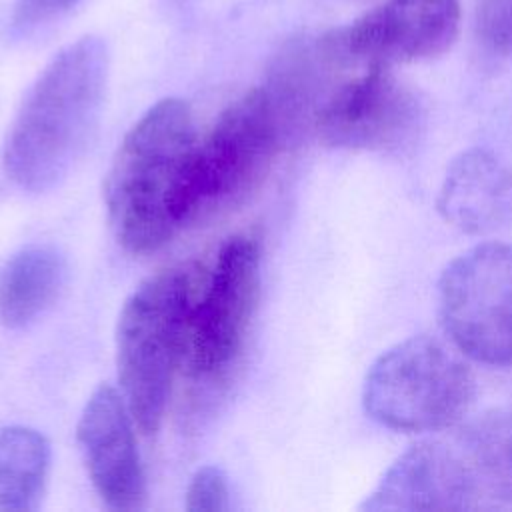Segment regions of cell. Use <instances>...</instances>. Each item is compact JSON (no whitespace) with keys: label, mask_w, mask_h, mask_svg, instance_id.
Here are the masks:
<instances>
[{"label":"cell","mask_w":512,"mask_h":512,"mask_svg":"<svg viewBox=\"0 0 512 512\" xmlns=\"http://www.w3.org/2000/svg\"><path fill=\"white\" fill-rule=\"evenodd\" d=\"M452 442L478 500L512 502V406L478 416Z\"/></svg>","instance_id":"5bb4252c"},{"label":"cell","mask_w":512,"mask_h":512,"mask_svg":"<svg viewBox=\"0 0 512 512\" xmlns=\"http://www.w3.org/2000/svg\"><path fill=\"white\" fill-rule=\"evenodd\" d=\"M436 210L466 234L498 230L512 218V168L484 148L460 152L444 174Z\"/></svg>","instance_id":"7c38bea8"},{"label":"cell","mask_w":512,"mask_h":512,"mask_svg":"<svg viewBox=\"0 0 512 512\" xmlns=\"http://www.w3.org/2000/svg\"><path fill=\"white\" fill-rule=\"evenodd\" d=\"M108 48L84 36L62 48L26 92L4 140L2 164L28 192L56 186L82 154L104 102Z\"/></svg>","instance_id":"7a4b0ae2"},{"label":"cell","mask_w":512,"mask_h":512,"mask_svg":"<svg viewBox=\"0 0 512 512\" xmlns=\"http://www.w3.org/2000/svg\"><path fill=\"white\" fill-rule=\"evenodd\" d=\"M184 506L190 512L230 510V490L224 472L216 466H202L196 470L188 484Z\"/></svg>","instance_id":"e0dca14e"},{"label":"cell","mask_w":512,"mask_h":512,"mask_svg":"<svg viewBox=\"0 0 512 512\" xmlns=\"http://www.w3.org/2000/svg\"><path fill=\"white\" fill-rule=\"evenodd\" d=\"M476 32L492 52L512 54V0H476Z\"/></svg>","instance_id":"2e32d148"},{"label":"cell","mask_w":512,"mask_h":512,"mask_svg":"<svg viewBox=\"0 0 512 512\" xmlns=\"http://www.w3.org/2000/svg\"><path fill=\"white\" fill-rule=\"evenodd\" d=\"M50 470V444L34 428H0V512L36 510Z\"/></svg>","instance_id":"9a60e30c"},{"label":"cell","mask_w":512,"mask_h":512,"mask_svg":"<svg viewBox=\"0 0 512 512\" xmlns=\"http://www.w3.org/2000/svg\"><path fill=\"white\" fill-rule=\"evenodd\" d=\"M78 446L100 500L110 510H142L146 478L136 450L134 418L124 396L108 384L88 398L78 426Z\"/></svg>","instance_id":"30bf717a"},{"label":"cell","mask_w":512,"mask_h":512,"mask_svg":"<svg viewBox=\"0 0 512 512\" xmlns=\"http://www.w3.org/2000/svg\"><path fill=\"white\" fill-rule=\"evenodd\" d=\"M420 116L416 96L386 66H364L328 92L312 128L332 148L394 150L416 134Z\"/></svg>","instance_id":"ba28073f"},{"label":"cell","mask_w":512,"mask_h":512,"mask_svg":"<svg viewBox=\"0 0 512 512\" xmlns=\"http://www.w3.org/2000/svg\"><path fill=\"white\" fill-rule=\"evenodd\" d=\"M282 134V112L274 94L252 88L216 118L196 140L192 154L186 224L242 202L266 178Z\"/></svg>","instance_id":"5b68a950"},{"label":"cell","mask_w":512,"mask_h":512,"mask_svg":"<svg viewBox=\"0 0 512 512\" xmlns=\"http://www.w3.org/2000/svg\"><path fill=\"white\" fill-rule=\"evenodd\" d=\"M476 384L462 352L436 336H410L370 366L362 404L378 424L396 432H436L470 408Z\"/></svg>","instance_id":"277c9868"},{"label":"cell","mask_w":512,"mask_h":512,"mask_svg":"<svg viewBox=\"0 0 512 512\" xmlns=\"http://www.w3.org/2000/svg\"><path fill=\"white\" fill-rule=\"evenodd\" d=\"M66 282L64 256L46 244L18 250L0 266V324L22 328L44 314Z\"/></svg>","instance_id":"4fadbf2b"},{"label":"cell","mask_w":512,"mask_h":512,"mask_svg":"<svg viewBox=\"0 0 512 512\" xmlns=\"http://www.w3.org/2000/svg\"><path fill=\"white\" fill-rule=\"evenodd\" d=\"M458 30V0H384L334 36L356 64L390 68L444 54Z\"/></svg>","instance_id":"9c48e42d"},{"label":"cell","mask_w":512,"mask_h":512,"mask_svg":"<svg viewBox=\"0 0 512 512\" xmlns=\"http://www.w3.org/2000/svg\"><path fill=\"white\" fill-rule=\"evenodd\" d=\"M260 296V248L250 236L228 238L196 298L186 354L204 378H222L236 364Z\"/></svg>","instance_id":"52a82bcc"},{"label":"cell","mask_w":512,"mask_h":512,"mask_svg":"<svg viewBox=\"0 0 512 512\" xmlns=\"http://www.w3.org/2000/svg\"><path fill=\"white\" fill-rule=\"evenodd\" d=\"M478 496L452 440H422L384 472L364 510H464Z\"/></svg>","instance_id":"8fae6325"},{"label":"cell","mask_w":512,"mask_h":512,"mask_svg":"<svg viewBox=\"0 0 512 512\" xmlns=\"http://www.w3.org/2000/svg\"><path fill=\"white\" fill-rule=\"evenodd\" d=\"M438 314L464 356L512 366V246L484 242L454 258L438 280Z\"/></svg>","instance_id":"8992f818"},{"label":"cell","mask_w":512,"mask_h":512,"mask_svg":"<svg viewBox=\"0 0 512 512\" xmlns=\"http://www.w3.org/2000/svg\"><path fill=\"white\" fill-rule=\"evenodd\" d=\"M196 130L190 106L164 98L122 138L104 184L118 244L136 256L160 250L186 224V190Z\"/></svg>","instance_id":"6da1fadb"},{"label":"cell","mask_w":512,"mask_h":512,"mask_svg":"<svg viewBox=\"0 0 512 512\" xmlns=\"http://www.w3.org/2000/svg\"><path fill=\"white\" fill-rule=\"evenodd\" d=\"M200 270L182 264L140 282L116 324V366L122 396L144 434L158 432L174 372L186 354L192 310L202 290Z\"/></svg>","instance_id":"3957f363"},{"label":"cell","mask_w":512,"mask_h":512,"mask_svg":"<svg viewBox=\"0 0 512 512\" xmlns=\"http://www.w3.org/2000/svg\"><path fill=\"white\" fill-rule=\"evenodd\" d=\"M76 4L78 0H14L10 16L12 30L28 32L32 28L44 26L64 16Z\"/></svg>","instance_id":"ac0fdd59"}]
</instances>
